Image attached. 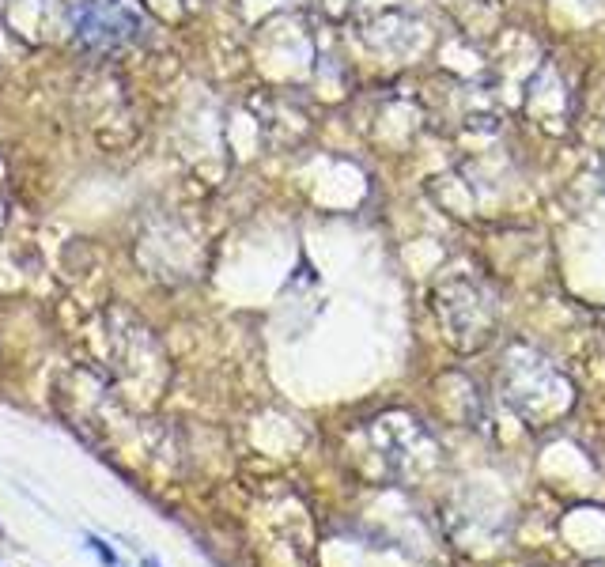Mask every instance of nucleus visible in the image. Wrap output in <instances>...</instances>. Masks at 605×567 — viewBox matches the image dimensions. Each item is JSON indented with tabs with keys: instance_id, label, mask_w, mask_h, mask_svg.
<instances>
[{
	"instance_id": "2",
	"label": "nucleus",
	"mask_w": 605,
	"mask_h": 567,
	"mask_svg": "<svg viewBox=\"0 0 605 567\" xmlns=\"http://www.w3.org/2000/svg\"><path fill=\"white\" fill-rule=\"evenodd\" d=\"M140 564H144V567H163V564L156 560V556H140Z\"/></svg>"
},
{
	"instance_id": "1",
	"label": "nucleus",
	"mask_w": 605,
	"mask_h": 567,
	"mask_svg": "<svg viewBox=\"0 0 605 567\" xmlns=\"http://www.w3.org/2000/svg\"><path fill=\"white\" fill-rule=\"evenodd\" d=\"M87 549L95 552V556H99V560H103L106 567H118V556H114V549L106 545L103 537H91V533H87Z\"/></svg>"
}]
</instances>
